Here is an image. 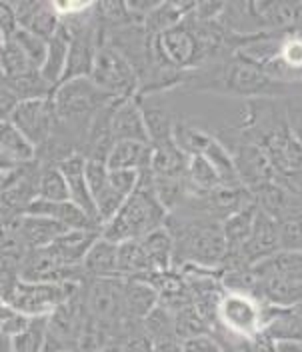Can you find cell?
<instances>
[{
	"instance_id": "cell-1",
	"label": "cell",
	"mask_w": 302,
	"mask_h": 352,
	"mask_svg": "<svg viewBox=\"0 0 302 352\" xmlns=\"http://www.w3.org/2000/svg\"><path fill=\"white\" fill-rule=\"evenodd\" d=\"M164 226L174 239L173 268L180 270L184 266H196L206 270H220L226 258L222 222L169 214Z\"/></svg>"
},
{
	"instance_id": "cell-2",
	"label": "cell",
	"mask_w": 302,
	"mask_h": 352,
	"mask_svg": "<svg viewBox=\"0 0 302 352\" xmlns=\"http://www.w3.org/2000/svg\"><path fill=\"white\" fill-rule=\"evenodd\" d=\"M169 212L160 206L152 186V173L142 170L138 176L136 190L130 195L118 212L108 220L100 230V236L107 241L120 244V242L140 241L149 232L164 226Z\"/></svg>"
},
{
	"instance_id": "cell-3",
	"label": "cell",
	"mask_w": 302,
	"mask_h": 352,
	"mask_svg": "<svg viewBox=\"0 0 302 352\" xmlns=\"http://www.w3.org/2000/svg\"><path fill=\"white\" fill-rule=\"evenodd\" d=\"M270 305L262 302L252 294L226 290L218 307L213 336L222 346H228L237 340L252 338L264 332L270 318Z\"/></svg>"
},
{
	"instance_id": "cell-4",
	"label": "cell",
	"mask_w": 302,
	"mask_h": 352,
	"mask_svg": "<svg viewBox=\"0 0 302 352\" xmlns=\"http://www.w3.org/2000/svg\"><path fill=\"white\" fill-rule=\"evenodd\" d=\"M83 300L87 312L110 327L134 330L140 322H132L125 312L122 278H87L83 285Z\"/></svg>"
},
{
	"instance_id": "cell-5",
	"label": "cell",
	"mask_w": 302,
	"mask_h": 352,
	"mask_svg": "<svg viewBox=\"0 0 302 352\" xmlns=\"http://www.w3.org/2000/svg\"><path fill=\"white\" fill-rule=\"evenodd\" d=\"M90 80L116 100L134 98L138 94V76L130 63L110 44L96 50Z\"/></svg>"
},
{
	"instance_id": "cell-6",
	"label": "cell",
	"mask_w": 302,
	"mask_h": 352,
	"mask_svg": "<svg viewBox=\"0 0 302 352\" xmlns=\"http://www.w3.org/2000/svg\"><path fill=\"white\" fill-rule=\"evenodd\" d=\"M80 286L83 285H44L21 280L8 302L28 318L50 316L70 296H74Z\"/></svg>"
},
{
	"instance_id": "cell-7",
	"label": "cell",
	"mask_w": 302,
	"mask_h": 352,
	"mask_svg": "<svg viewBox=\"0 0 302 352\" xmlns=\"http://www.w3.org/2000/svg\"><path fill=\"white\" fill-rule=\"evenodd\" d=\"M10 122L34 144L39 153L56 129V110L52 94L36 100H22L14 110Z\"/></svg>"
},
{
	"instance_id": "cell-8",
	"label": "cell",
	"mask_w": 302,
	"mask_h": 352,
	"mask_svg": "<svg viewBox=\"0 0 302 352\" xmlns=\"http://www.w3.org/2000/svg\"><path fill=\"white\" fill-rule=\"evenodd\" d=\"M17 24L21 30H28L44 41H50L58 26H61V14L56 10V4L50 2H12Z\"/></svg>"
},
{
	"instance_id": "cell-9",
	"label": "cell",
	"mask_w": 302,
	"mask_h": 352,
	"mask_svg": "<svg viewBox=\"0 0 302 352\" xmlns=\"http://www.w3.org/2000/svg\"><path fill=\"white\" fill-rule=\"evenodd\" d=\"M58 168H61V173L66 178L70 202L76 204L88 219L94 220L100 226L98 212H96L94 200H92L90 188H88L87 173H85L87 170V158L83 154H72V156H68V158L58 162ZM100 230H103V226H100Z\"/></svg>"
},
{
	"instance_id": "cell-10",
	"label": "cell",
	"mask_w": 302,
	"mask_h": 352,
	"mask_svg": "<svg viewBox=\"0 0 302 352\" xmlns=\"http://www.w3.org/2000/svg\"><path fill=\"white\" fill-rule=\"evenodd\" d=\"M112 136L116 142H149V132L142 118L140 104L134 98H125L116 100L114 110H112Z\"/></svg>"
},
{
	"instance_id": "cell-11",
	"label": "cell",
	"mask_w": 302,
	"mask_h": 352,
	"mask_svg": "<svg viewBox=\"0 0 302 352\" xmlns=\"http://www.w3.org/2000/svg\"><path fill=\"white\" fill-rule=\"evenodd\" d=\"M136 100H138L140 110H142V118L147 124L151 144H160V142L173 140L176 118H174L173 110L169 109V104L160 98V94L136 96Z\"/></svg>"
},
{
	"instance_id": "cell-12",
	"label": "cell",
	"mask_w": 302,
	"mask_h": 352,
	"mask_svg": "<svg viewBox=\"0 0 302 352\" xmlns=\"http://www.w3.org/2000/svg\"><path fill=\"white\" fill-rule=\"evenodd\" d=\"M24 214H36V217H46V219L56 220L61 222L65 228L68 230H98L100 232V226L90 220L76 206L72 204L70 200H65V202H48V200H41L36 198Z\"/></svg>"
},
{
	"instance_id": "cell-13",
	"label": "cell",
	"mask_w": 302,
	"mask_h": 352,
	"mask_svg": "<svg viewBox=\"0 0 302 352\" xmlns=\"http://www.w3.org/2000/svg\"><path fill=\"white\" fill-rule=\"evenodd\" d=\"M100 236L98 230H66L48 246V252L66 266H83L90 246Z\"/></svg>"
},
{
	"instance_id": "cell-14",
	"label": "cell",
	"mask_w": 302,
	"mask_h": 352,
	"mask_svg": "<svg viewBox=\"0 0 302 352\" xmlns=\"http://www.w3.org/2000/svg\"><path fill=\"white\" fill-rule=\"evenodd\" d=\"M87 278H120L118 276V244L98 236L83 261Z\"/></svg>"
},
{
	"instance_id": "cell-15",
	"label": "cell",
	"mask_w": 302,
	"mask_h": 352,
	"mask_svg": "<svg viewBox=\"0 0 302 352\" xmlns=\"http://www.w3.org/2000/svg\"><path fill=\"white\" fill-rule=\"evenodd\" d=\"M68 228L61 222L36 214H22L19 222V234L30 250L48 248L58 236H63Z\"/></svg>"
},
{
	"instance_id": "cell-16",
	"label": "cell",
	"mask_w": 302,
	"mask_h": 352,
	"mask_svg": "<svg viewBox=\"0 0 302 352\" xmlns=\"http://www.w3.org/2000/svg\"><path fill=\"white\" fill-rule=\"evenodd\" d=\"M125 312L132 322H140L158 305L156 288L142 278H122Z\"/></svg>"
},
{
	"instance_id": "cell-17",
	"label": "cell",
	"mask_w": 302,
	"mask_h": 352,
	"mask_svg": "<svg viewBox=\"0 0 302 352\" xmlns=\"http://www.w3.org/2000/svg\"><path fill=\"white\" fill-rule=\"evenodd\" d=\"M152 144L149 142H116L110 151L107 166L110 170H132L142 173L151 168Z\"/></svg>"
},
{
	"instance_id": "cell-18",
	"label": "cell",
	"mask_w": 302,
	"mask_h": 352,
	"mask_svg": "<svg viewBox=\"0 0 302 352\" xmlns=\"http://www.w3.org/2000/svg\"><path fill=\"white\" fill-rule=\"evenodd\" d=\"M195 4L196 2H158L142 21L147 36L154 38L184 21L195 10Z\"/></svg>"
},
{
	"instance_id": "cell-19",
	"label": "cell",
	"mask_w": 302,
	"mask_h": 352,
	"mask_svg": "<svg viewBox=\"0 0 302 352\" xmlns=\"http://www.w3.org/2000/svg\"><path fill=\"white\" fill-rule=\"evenodd\" d=\"M68 44H70V34L65 26L61 24L56 34L48 41L46 48V56L41 66V76L48 87L56 88L63 82V74H65L66 56H68Z\"/></svg>"
},
{
	"instance_id": "cell-20",
	"label": "cell",
	"mask_w": 302,
	"mask_h": 352,
	"mask_svg": "<svg viewBox=\"0 0 302 352\" xmlns=\"http://www.w3.org/2000/svg\"><path fill=\"white\" fill-rule=\"evenodd\" d=\"M188 154H184L174 140H166L160 144H152L151 170L154 176H166V178H182L186 176L188 168Z\"/></svg>"
},
{
	"instance_id": "cell-21",
	"label": "cell",
	"mask_w": 302,
	"mask_h": 352,
	"mask_svg": "<svg viewBox=\"0 0 302 352\" xmlns=\"http://www.w3.org/2000/svg\"><path fill=\"white\" fill-rule=\"evenodd\" d=\"M257 217V206L248 204L222 220V234L226 241V256H235L246 242Z\"/></svg>"
},
{
	"instance_id": "cell-22",
	"label": "cell",
	"mask_w": 302,
	"mask_h": 352,
	"mask_svg": "<svg viewBox=\"0 0 302 352\" xmlns=\"http://www.w3.org/2000/svg\"><path fill=\"white\" fill-rule=\"evenodd\" d=\"M140 244H142L147 256L151 258L154 272L173 270L174 239L173 234L169 232L166 226H160V228L149 232L147 236H142V239H140Z\"/></svg>"
},
{
	"instance_id": "cell-23",
	"label": "cell",
	"mask_w": 302,
	"mask_h": 352,
	"mask_svg": "<svg viewBox=\"0 0 302 352\" xmlns=\"http://www.w3.org/2000/svg\"><path fill=\"white\" fill-rule=\"evenodd\" d=\"M250 270L255 276H282V278L302 280V252L281 250L250 266Z\"/></svg>"
},
{
	"instance_id": "cell-24",
	"label": "cell",
	"mask_w": 302,
	"mask_h": 352,
	"mask_svg": "<svg viewBox=\"0 0 302 352\" xmlns=\"http://www.w3.org/2000/svg\"><path fill=\"white\" fill-rule=\"evenodd\" d=\"M0 154L17 164H30L36 160L34 144L10 120L0 122Z\"/></svg>"
},
{
	"instance_id": "cell-25",
	"label": "cell",
	"mask_w": 302,
	"mask_h": 352,
	"mask_svg": "<svg viewBox=\"0 0 302 352\" xmlns=\"http://www.w3.org/2000/svg\"><path fill=\"white\" fill-rule=\"evenodd\" d=\"M151 258L147 256L140 241H129L118 244V276L120 278H142L152 274Z\"/></svg>"
},
{
	"instance_id": "cell-26",
	"label": "cell",
	"mask_w": 302,
	"mask_h": 352,
	"mask_svg": "<svg viewBox=\"0 0 302 352\" xmlns=\"http://www.w3.org/2000/svg\"><path fill=\"white\" fill-rule=\"evenodd\" d=\"M46 336H48V316L30 318L28 324L8 340L10 352H43Z\"/></svg>"
},
{
	"instance_id": "cell-27",
	"label": "cell",
	"mask_w": 302,
	"mask_h": 352,
	"mask_svg": "<svg viewBox=\"0 0 302 352\" xmlns=\"http://www.w3.org/2000/svg\"><path fill=\"white\" fill-rule=\"evenodd\" d=\"M206 334H213V327L200 316V312L193 307V302L174 312V336L180 342L200 338Z\"/></svg>"
},
{
	"instance_id": "cell-28",
	"label": "cell",
	"mask_w": 302,
	"mask_h": 352,
	"mask_svg": "<svg viewBox=\"0 0 302 352\" xmlns=\"http://www.w3.org/2000/svg\"><path fill=\"white\" fill-rule=\"evenodd\" d=\"M8 88L19 96V100H36V98H46L54 92V88L48 87L41 76L39 68H30L26 72H22L14 78H6L4 80Z\"/></svg>"
},
{
	"instance_id": "cell-29",
	"label": "cell",
	"mask_w": 302,
	"mask_h": 352,
	"mask_svg": "<svg viewBox=\"0 0 302 352\" xmlns=\"http://www.w3.org/2000/svg\"><path fill=\"white\" fill-rule=\"evenodd\" d=\"M36 198L48 200V202H65L70 200L68 197V184L65 175L61 173L58 164H41V175L36 184Z\"/></svg>"
},
{
	"instance_id": "cell-30",
	"label": "cell",
	"mask_w": 302,
	"mask_h": 352,
	"mask_svg": "<svg viewBox=\"0 0 302 352\" xmlns=\"http://www.w3.org/2000/svg\"><path fill=\"white\" fill-rule=\"evenodd\" d=\"M186 180L195 190H200V192H213L216 188H222L216 168L204 156H191L188 158Z\"/></svg>"
},
{
	"instance_id": "cell-31",
	"label": "cell",
	"mask_w": 302,
	"mask_h": 352,
	"mask_svg": "<svg viewBox=\"0 0 302 352\" xmlns=\"http://www.w3.org/2000/svg\"><path fill=\"white\" fill-rule=\"evenodd\" d=\"M142 330L149 334L152 342H160V340H169V338H176L174 336V314L169 308L156 307L152 308L151 312L140 320Z\"/></svg>"
},
{
	"instance_id": "cell-32",
	"label": "cell",
	"mask_w": 302,
	"mask_h": 352,
	"mask_svg": "<svg viewBox=\"0 0 302 352\" xmlns=\"http://www.w3.org/2000/svg\"><path fill=\"white\" fill-rule=\"evenodd\" d=\"M30 68H36V66L30 65V60L24 56V52L19 48V44L10 38L8 43L4 44V48L0 52V74H2V78L4 80L14 78V76H19L22 72L30 70Z\"/></svg>"
},
{
	"instance_id": "cell-33",
	"label": "cell",
	"mask_w": 302,
	"mask_h": 352,
	"mask_svg": "<svg viewBox=\"0 0 302 352\" xmlns=\"http://www.w3.org/2000/svg\"><path fill=\"white\" fill-rule=\"evenodd\" d=\"M12 41L19 44V48L24 52V56L30 60V65L36 66L41 70V66L44 63V56H46L48 41H44V38L32 34V32H28V30H21V28L14 32Z\"/></svg>"
},
{
	"instance_id": "cell-34",
	"label": "cell",
	"mask_w": 302,
	"mask_h": 352,
	"mask_svg": "<svg viewBox=\"0 0 302 352\" xmlns=\"http://www.w3.org/2000/svg\"><path fill=\"white\" fill-rule=\"evenodd\" d=\"M28 316H24L21 310L12 307L6 300H0V332L10 340L14 334H19L26 324H28Z\"/></svg>"
},
{
	"instance_id": "cell-35",
	"label": "cell",
	"mask_w": 302,
	"mask_h": 352,
	"mask_svg": "<svg viewBox=\"0 0 302 352\" xmlns=\"http://www.w3.org/2000/svg\"><path fill=\"white\" fill-rule=\"evenodd\" d=\"M19 104H21L19 96L8 88V85L4 82V78L0 74V122L12 120V114H14Z\"/></svg>"
},
{
	"instance_id": "cell-36",
	"label": "cell",
	"mask_w": 302,
	"mask_h": 352,
	"mask_svg": "<svg viewBox=\"0 0 302 352\" xmlns=\"http://www.w3.org/2000/svg\"><path fill=\"white\" fill-rule=\"evenodd\" d=\"M120 352H154V342L149 338V334L142 330V327H138L120 344Z\"/></svg>"
},
{
	"instance_id": "cell-37",
	"label": "cell",
	"mask_w": 302,
	"mask_h": 352,
	"mask_svg": "<svg viewBox=\"0 0 302 352\" xmlns=\"http://www.w3.org/2000/svg\"><path fill=\"white\" fill-rule=\"evenodd\" d=\"M21 217V212H17V210L4 200V197L0 195V239L6 236L8 232H12V230L19 226Z\"/></svg>"
},
{
	"instance_id": "cell-38",
	"label": "cell",
	"mask_w": 302,
	"mask_h": 352,
	"mask_svg": "<svg viewBox=\"0 0 302 352\" xmlns=\"http://www.w3.org/2000/svg\"><path fill=\"white\" fill-rule=\"evenodd\" d=\"M17 30H19V24H17L12 2H0V32L10 41Z\"/></svg>"
},
{
	"instance_id": "cell-39",
	"label": "cell",
	"mask_w": 302,
	"mask_h": 352,
	"mask_svg": "<svg viewBox=\"0 0 302 352\" xmlns=\"http://www.w3.org/2000/svg\"><path fill=\"white\" fill-rule=\"evenodd\" d=\"M184 344V352H226V349L216 340L213 334L200 336V338H193L182 342Z\"/></svg>"
},
{
	"instance_id": "cell-40",
	"label": "cell",
	"mask_w": 302,
	"mask_h": 352,
	"mask_svg": "<svg viewBox=\"0 0 302 352\" xmlns=\"http://www.w3.org/2000/svg\"><path fill=\"white\" fill-rule=\"evenodd\" d=\"M286 120L292 136L302 144V104H288L286 107Z\"/></svg>"
},
{
	"instance_id": "cell-41",
	"label": "cell",
	"mask_w": 302,
	"mask_h": 352,
	"mask_svg": "<svg viewBox=\"0 0 302 352\" xmlns=\"http://www.w3.org/2000/svg\"><path fill=\"white\" fill-rule=\"evenodd\" d=\"M154 352H184V344L178 338H169L154 342Z\"/></svg>"
},
{
	"instance_id": "cell-42",
	"label": "cell",
	"mask_w": 302,
	"mask_h": 352,
	"mask_svg": "<svg viewBox=\"0 0 302 352\" xmlns=\"http://www.w3.org/2000/svg\"><path fill=\"white\" fill-rule=\"evenodd\" d=\"M274 352H302V342H292V340H279Z\"/></svg>"
},
{
	"instance_id": "cell-43",
	"label": "cell",
	"mask_w": 302,
	"mask_h": 352,
	"mask_svg": "<svg viewBox=\"0 0 302 352\" xmlns=\"http://www.w3.org/2000/svg\"><path fill=\"white\" fill-rule=\"evenodd\" d=\"M0 352H10V342L2 332H0Z\"/></svg>"
},
{
	"instance_id": "cell-44",
	"label": "cell",
	"mask_w": 302,
	"mask_h": 352,
	"mask_svg": "<svg viewBox=\"0 0 302 352\" xmlns=\"http://www.w3.org/2000/svg\"><path fill=\"white\" fill-rule=\"evenodd\" d=\"M98 352H120V346L118 344H114V346H108V349H103V351Z\"/></svg>"
},
{
	"instance_id": "cell-45",
	"label": "cell",
	"mask_w": 302,
	"mask_h": 352,
	"mask_svg": "<svg viewBox=\"0 0 302 352\" xmlns=\"http://www.w3.org/2000/svg\"><path fill=\"white\" fill-rule=\"evenodd\" d=\"M8 43V38H6V36H4V34H2V32H0V52H2V48H4V44Z\"/></svg>"
},
{
	"instance_id": "cell-46",
	"label": "cell",
	"mask_w": 302,
	"mask_h": 352,
	"mask_svg": "<svg viewBox=\"0 0 302 352\" xmlns=\"http://www.w3.org/2000/svg\"><path fill=\"white\" fill-rule=\"evenodd\" d=\"M226 352H240V351H235V349H226Z\"/></svg>"
}]
</instances>
